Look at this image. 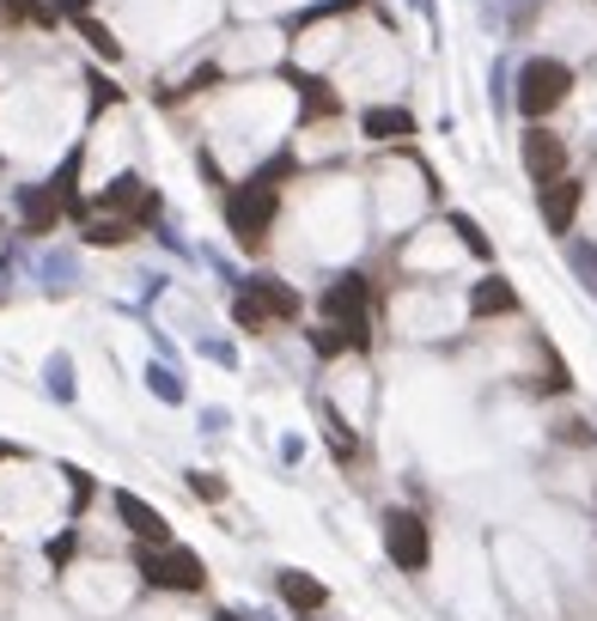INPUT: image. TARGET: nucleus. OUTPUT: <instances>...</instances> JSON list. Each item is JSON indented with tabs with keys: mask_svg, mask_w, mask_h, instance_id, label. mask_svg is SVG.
I'll use <instances>...</instances> for the list:
<instances>
[{
	"mask_svg": "<svg viewBox=\"0 0 597 621\" xmlns=\"http://www.w3.org/2000/svg\"><path fill=\"white\" fill-rule=\"evenodd\" d=\"M360 135H366V140H409L414 116L402 110V103H372V110L360 116Z\"/></svg>",
	"mask_w": 597,
	"mask_h": 621,
	"instance_id": "obj_11",
	"label": "nucleus"
},
{
	"mask_svg": "<svg viewBox=\"0 0 597 621\" xmlns=\"http://www.w3.org/2000/svg\"><path fill=\"white\" fill-rule=\"evenodd\" d=\"M384 554L402 566V573H427L433 561V542H427V524L414 512H384Z\"/></svg>",
	"mask_w": 597,
	"mask_h": 621,
	"instance_id": "obj_4",
	"label": "nucleus"
},
{
	"mask_svg": "<svg viewBox=\"0 0 597 621\" xmlns=\"http://www.w3.org/2000/svg\"><path fill=\"white\" fill-rule=\"evenodd\" d=\"M366 299H372V287H366V275H354V268L323 287V310H330V323H354V329H366Z\"/></svg>",
	"mask_w": 597,
	"mask_h": 621,
	"instance_id": "obj_8",
	"label": "nucleus"
},
{
	"mask_svg": "<svg viewBox=\"0 0 597 621\" xmlns=\"http://www.w3.org/2000/svg\"><path fill=\"white\" fill-rule=\"evenodd\" d=\"M80 165H86V152H80V147H74V152H68V159H61V171H56V177H49V184H56V189H61V196H68V201H74V184H80Z\"/></svg>",
	"mask_w": 597,
	"mask_h": 621,
	"instance_id": "obj_23",
	"label": "nucleus"
},
{
	"mask_svg": "<svg viewBox=\"0 0 597 621\" xmlns=\"http://www.w3.org/2000/svg\"><path fill=\"white\" fill-rule=\"evenodd\" d=\"M226 421H232V414L219 408V403H207V408H202V433H226Z\"/></svg>",
	"mask_w": 597,
	"mask_h": 621,
	"instance_id": "obj_27",
	"label": "nucleus"
},
{
	"mask_svg": "<svg viewBox=\"0 0 597 621\" xmlns=\"http://www.w3.org/2000/svg\"><path fill=\"white\" fill-rule=\"evenodd\" d=\"M298 457H305V445H298V438L287 433V438H281V463H298Z\"/></svg>",
	"mask_w": 597,
	"mask_h": 621,
	"instance_id": "obj_28",
	"label": "nucleus"
},
{
	"mask_svg": "<svg viewBox=\"0 0 597 621\" xmlns=\"http://www.w3.org/2000/svg\"><path fill=\"white\" fill-rule=\"evenodd\" d=\"M135 566H140V579H147L153 591H202L207 585V566H202V554L196 549H177V542H159V549H140L135 554Z\"/></svg>",
	"mask_w": 597,
	"mask_h": 621,
	"instance_id": "obj_3",
	"label": "nucleus"
},
{
	"mask_svg": "<svg viewBox=\"0 0 597 621\" xmlns=\"http://www.w3.org/2000/svg\"><path fill=\"white\" fill-rule=\"evenodd\" d=\"M202 354L214 359V366H238V354H232V342H202Z\"/></svg>",
	"mask_w": 597,
	"mask_h": 621,
	"instance_id": "obj_26",
	"label": "nucleus"
},
{
	"mask_svg": "<svg viewBox=\"0 0 597 621\" xmlns=\"http://www.w3.org/2000/svg\"><path fill=\"white\" fill-rule=\"evenodd\" d=\"M43 391L56 396V403H74V354L68 347H56V354L43 359Z\"/></svg>",
	"mask_w": 597,
	"mask_h": 621,
	"instance_id": "obj_17",
	"label": "nucleus"
},
{
	"mask_svg": "<svg viewBox=\"0 0 597 621\" xmlns=\"http://www.w3.org/2000/svg\"><path fill=\"white\" fill-rule=\"evenodd\" d=\"M281 598H287L293 610H323V603H330V591H323V579H311V573H298V566H287V573H281Z\"/></svg>",
	"mask_w": 597,
	"mask_h": 621,
	"instance_id": "obj_14",
	"label": "nucleus"
},
{
	"mask_svg": "<svg viewBox=\"0 0 597 621\" xmlns=\"http://www.w3.org/2000/svg\"><path fill=\"white\" fill-rule=\"evenodd\" d=\"M317 414H323V433H330V451H335V463H354V457H360V433H354V426H348V414L335 408V403H323Z\"/></svg>",
	"mask_w": 597,
	"mask_h": 621,
	"instance_id": "obj_15",
	"label": "nucleus"
},
{
	"mask_svg": "<svg viewBox=\"0 0 597 621\" xmlns=\"http://www.w3.org/2000/svg\"><path fill=\"white\" fill-rule=\"evenodd\" d=\"M49 566H61V561H68V554H74V530H61V536H49Z\"/></svg>",
	"mask_w": 597,
	"mask_h": 621,
	"instance_id": "obj_25",
	"label": "nucleus"
},
{
	"mask_svg": "<svg viewBox=\"0 0 597 621\" xmlns=\"http://www.w3.org/2000/svg\"><path fill=\"white\" fill-rule=\"evenodd\" d=\"M579 201H586V184H579V177H555V184H542V226H549L555 238H574Z\"/></svg>",
	"mask_w": 597,
	"mask_h": 621,
	"instance_id": "obj_9",
	"label": "nucleus"
},
{
	"mask_svg": "<svg viewBox=\"0 0 597 621\" xmlns=\"http://www.w3.org/2000/svg\"><path fill=\"white\" fill-rule=\"evenodd\" d=\"M232 323H238V329H268V323H275V317H268V305L263 299H256V293L251 287H238V299H232Z\"/></svg>",
	"mask_w": 597,
	"mask_h": 621,
	"instance_id": "obj_19",
	"label": "nucleus"
},
{
	"mask_svg": "<svg viewBox=\"0 0 597 621\" xmlns=\"http://www.w3.org/2000/svg\"><path fill=\"white\" fill-rule=\"evenodd\" d=\"M189 494H196V500H226V482H219V475L189 470Z\"/></svg>",
	"mask_w": 597,
	"mask_h": 621,
	"instance_id": "obj_24",
	"label": "nucleus"
},
{
	"mask_svg": "<svg viewBox=\"0 0 597 621\" xmlns=\"http://www.w3.org/2000/svg\"><path fill=\"white\" fill-rule=\"evenodd\" d=\"M567 92H574V68L555 56H530L525 68H518V110L530 116V122H542L549 110H561Z\"/></svg>",
	"mask_w": 597,
	"mask_h": 621,
	"instance_id": "obj_1",
	"label": "nucleus"
},
{
	"mask_svg": "<svg viewBox=\"0 0 597 621\" xmlns=\"http://www.w3.org/2000/svg\"><path fill=\"white\" fill-rule=\"evenodd\" d=\"M518 152H525V171L537 177V189L542 184H555V177H567V140L561 135H549V128H525V140H518Z\"/></svg>",
	"mask_w": 597,
	"mask_h": 621,
	"instance_id": "obj_5",
	"label": "nucleus"
},
{
	"mask_svg": "<svg viewBox=\"0 0 597 621\" xmlns=\"http://www.w3.org/2000/svg\"><path fill=\"white\" fill-rule=\"evenodd\" d=\"M37 280H43L49 293H74V280H80L74 250H43V256H37Z\"/></svg>",
	"mask_w": 597,
	"mask_h": 621,
	"instance_id": "obj_13",
	"label": "nucleus"
},
{
	"mask_svg": "<svg viewBox=\"0 0 597 621\" xmlns=\"http://www.w3.org/2000/svg\"><path fill=\"white\" fill-rule=\"evenodd\" d=\"M12 207H19V226L43 238V231H56V219H61V207H68V196H61L56 184H19Z\"/></svg>",
	"mask_w": 597,
	"mask_h": 621,
	"instance_id": "obj_7",
	"label": "nucleus"
},
{
	"mask_svg": "<svg viewBox=\"0 0 597 621\" xmlns=\"http://www.w3.org/2000/svg\"><path fill=\"white\" fill-rule=\"evenodd\" d=\"M147 391L159 396L165 408H184V403H189V391H184V378H177V366H165V359H147Z\"/></svg>",
	"mask_w": 597,
	"mask_h": 621,
	"instance_id": "obj_16",
	"label": "nucleus"
},
{
	"mask_svg": "<svg viewBox=\"0 0 597 621\" xmlns=\"http://www.w3.org/2000/svg\"><path fill=\"white\" fill-rule=\"evenodd\" d=\"M567 268L579 275L586 293H597V244L591 238H567Z\"/></svg>",
	"mask_w": 597,
	"mask_h": 621,
	"instance_id": "obj_18",
	"label": "nucleus"
},
{
	"mask_svg": "<svg viewBox=\"0 0 597 621\" xmlns=\"http://www.w3.org/2000/svg\"><path fill=\"white\" fill-rule=\"evenodd\" d=\"M214 621H244V615H232V610H219V615H214Z\"/></svg>",
	"mask_w": 597,
	"mask_h": 621,
	"instance_id": "obj_31",
	"label": "nucleus"
},
{
	"mask_svg": "<svg viewBox=\"0 0 597 621\" xmlns=\"http://www.w3.org/2000/svg\"><path fill=\"white\" fill-rule=\"evenodd\" d=\"M446 226H451V231H458V238H463V244H470V256H482V263H488V256H495V244H488V238H482V226H476V219H470V214H446Z\"/></svg>",
	"mask_w": 597,
	"mask_h": 621,
	"instance_id": "obj_20",
	"label": "nucleus"
},
{
	"mask_svg": "<svg viewBox=\"0 0 597 621\" xmlns=\"http://www.w3.org/2000/svg\"><path fill=\"white\" fill-rule=\"evenodd\" d=\"M470 310H476V317H506V310H518V293L506 287L500 275H488V280H476V287H470Z\"/></svg>",
	"mask_w": 597,
	"mask_h": 621,
	"instance_id": "obj_12",
	"label": "nucleus"
},
{
	"mask_svg": "<svg viewBox=\"0 0 597 621\" xmlns=\"http://www.w3.org/2000/svg\"><path fill=\"white\" fill-rule=\"evenodd\" d=\"M506 103V61H495V110Z\"/></svg>",
	"mask_w": 597,
	"mask_h": 621,
	"instance_id": "obj_29",
	"label": "nucleus"
},
{
	"mask_svg": "<svg viewBox=\"0 0 597 621\" xmlns=\"http://www.w3.org/2000/svg\"><path fill=\"white\" fill-rule=\"evenodd\" d=\"M414 12H421V19H433V0H409Z\"/></svg>",
	"mask_w": 597,
	"mask_h": 621,
	"instance_id": "obj_30",
	"label": "nucleus"
},
{
	"mask_svg": "<svg viewBox=\"0 0 597 621\" xmlns=\"http://www.w3.org/2000/svg\"><path fill=\"white\" fill-rule=\"evenodd\" d=\"M110 512L123 518L128 536L153 542V549H159V542H172V524H165V512H159V506H147L140 494H128V487H116V494H110Z\"/></svg>",
	"mask_w": 597,
	"mask_h": 621,
	"instance_id": "obj_6",
	"label": "nucleus"
},
{
	"mask_svg": "<svg viewBox=\"0 0 597 621\" xmlns=\"http://www.w3.org/2000/svg\"><path fill=\"white\" fill-rule=\"evenodd\" d=\"M80 37L98 49L104 61H123V43H116V37H110V24H98V19H80Z\"/></svg>",
	"mask_w": 597,
	"mask_h": 621,
	"instance_id": "obj_21",
	"label": "nucleus"
},
{
	"mask_svg": "<svg viewBox=\"0 0 597 621\" xmlns=\"http://www.w3.org/2000/svg\"><path fill=\"white\" fill-rule=\"evenodd\" d=\"M238 287H251L256 299L268 305V317H275V323H298V293L281 275H251V280H238Z\"/></svg>",
	"mask_w": 597,
	"mask_h": 621,
	"instance_id": "obj_10",
	"label": "nucleus"
},
{
	"mask_svg": "<svg viewBox=\"0 0 597 621\" xmlns=\"http://www.w3.org/2000/svg\"><path fill=\"white\" fill-rule=\"evenodd\" d=\"M275 184H256V177H244V189L238 196H226V226H232V238L244 244V250H263L268 244V226H275Z\"/></svg>",
	"mask_w": 597,
	"mask_h": 621,
	"instance_id": "obj_2",
	"label": "nucleus"
},
{
	"mask_svg": "<svg viewBox=\"0 0 597 621\" xmlns=\"http://www.w3.org/2000/svg\"><path fill=\"white\" fill-rule=\"evenodd\" d=\"M86 244H128V219H116V214L86 219Z\"/></svg>",
	"mask_w": 597,
	"mask_h": 621,
	"instance_id": "obj_22",
	"label": "nucleus"
}]
</instances>
